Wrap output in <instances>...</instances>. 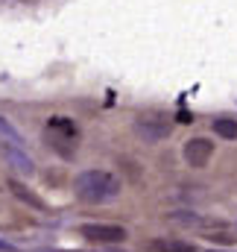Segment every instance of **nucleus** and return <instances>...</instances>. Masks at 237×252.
<instances>
[{
	"label": "nucleus",
	"mask_w": 237,
	"mask_h": 252,
	"mask_svg": "<svg viewBox=\"0 0 237 252\" xmlns=\"http://www.w3.org/2000/svg\"><path fill=\"white\" fill-rule=\"evenodd\" d=\"M73 190H76V196H79L82 202L103 205V202L118 199L120 190H123V185H120V179L115 176V173L91 167V170H82V173L73 179Z\"/></svg>",
	"instance_id": "f257e3e1"
},
{
	"label": "nucleus",
	"mask_w": 237,
	"mask_h": 252,
	"mask_svg": "<svg viewBox=\"0 0 237 252\" xmlns=\"http://www.w3.org/2000/svg\"><path fill=\"white\" fill-rule=\"evenodd\" d=\"M135 132H138V135H141L147 144H158V141L170 138L173 124H170L164 115H155V112H149V115H141V118L135 121Z\"/></svg>",
	"instance_id": "f03ea898"
},
{
	"label": "nucleus",
	"mask_w": 237,
	"mask_h": 252,
	"mask_svg": "<svg viewBox=\"0 0 237 252\" xmlns=\"http://www.w3.org/2000/svg\"><path fill=\"white\" fill-rule=\"evenodd\" d=\"M79 235L94 244H123L126 241V229L118 223H82Z\"/></svg>",
	"instance_id": "7ed1b4c3"
},
{
	"label": "nucleus",
	"mask_w": 237,
	"mask_h": 252,
	"mask_svg": "<svg viewBox=\"0 0 237 252\" xmlns=\"http://www.w3.org/2000/svg\"><path fill=\"white\" fill-rule=\"evenodd\" d=\"M47 135H50L53 147L64 156V147H61V144H70V147L76 150V144H73V141L79 138V126L73 124L70 118H50V124H47Z\"/></svg>",
	"instance_id": "20e7f679"
},
{
	"label": "nucleus",
	"mask_w": 237,
	"mask_h": 252,
	"mask_svg": "<svg viewBox=\"0 0 237 252\" xmlns=\"http://www.w3.org/2000/svg\"><path fill=\"white\" fill-rule=\"evenodd\" d=\"M181 156H184V161L190 167H205L211 161V156H214V141H208V138H190V141H184Z\"/></svg>",
	"instance_id": "39448f33"
},
{
	"label": "nucleus",
	"mask_w": 237,
	"mask_h": 252,
	"mask_svg": "<svg viewBox=\"0 0 237 252\" xmlns=\"http://www.w3.org/2000/svg\"><path fill=\"white\" fill-rule=\"evenodd\" d=\"M0 153H3V158L9 161V167H12V170L27 173V176H32V173H35V161L27 156V150H24V147L9 144V141H0Z\"/></svg>",
	"instance_id": "423d86ee"
},
{
	"label": "nucleus",
	"mask_w": 237,
	"mask_h": 252,
	"mask_svg": "<svg viewBox=\"0 0 237 252\" xmlns=\"http://www.w3.org/2000/svg\"><path fill=\"white\" fill-rule=\"evenodd\" d=\"M9 190H12V193H15V199H21L24 205L35 208V211H47V202H44L38 193H32V190L27 188L24 182H18V179H9Z\"/></svg>",
	"instance_id": "0eeeda50"
},
{
	"label": "nucleus",
	"mask_w": 237,
	"mask_h": 252,
	"mask_svg": "<svg viewBox=\"0 0 237 252\" xmlns=\"http://www.w3.org/2000/svg\"><path fill=\"white\" fill-rule=\"evenodd\" d=\"M152 252H193V244L187 241H173V238H155L149 244Z\"/></svg>",
	"instance_id": "6e6552de"
},
{
	"label": "nucleus",
	"mask_w": 237,
	"mask_h": 252,
	"mask_svg": "<svg viewBox=\"0 0 237 252\" xmlns=\"http://www.w3.org/2000/svg\"><path fill=\"white\" fill-rule=\"evenodd\" d=\"M214 132L220 138H226V141H237V121H232V118H217L214 121Z\"/></svg>",
	"instance_id": "1a4fd4ad"
},
{
	"label": "nucleus",
	"mask_w": 237,
	"mask_h": 252,
	"mask_svg": "<svg viewBox=\"0 0 237 252\" xmlns=\"http://www.w3.org/2000/svg\"><path fill=\"white\" fill-rule=\"evenodd\" d=\"M0 141H9V144H18V147H24V141H21V135L12 129V124L6 121V118H0Z\"/></svg>",
	"instance_id": "9d476101"
},
{
	"label": "nucleus",
	"mask_w": 237,
	"mask_h": 252,
	"mask_svg": "<svg viewBox=\"0 0 237 252\" xmlns=\"http://www.w3.org/2000/svg\"><path fill=\"white\" fill-rule=\"evenodd\" d=\"M170 220H173V223H181V226H202V223H205L202 217L187 214V211H176V214H170Z\"/></svg>",
	"instance_id": "9b49d317"
},
{
	"label": "nucleus",
	"mask_w": 237,
	"mask_h": 252,
	"mask_svg": "<svg viewBox=\"0 0 237 252\" xmlns=\"http://www.w3.org/2000/svg\"><path fill=\"white\" fill-rule=\"evenodd\" d=\"M208 241H211V244H220V247H232V244H235V238H232L229 232H211Z\"/></svg>",
	"instance_id": "f8f14e48"
},
{
	"label": "nucleus",
	"mask_w": 237,
	"mask_h": 252,
	"mask_svg": "<svg viewBox=\"0 0 237 252\" xmlns=\"http://www.w3.org/2000/svg\"><path fill=\"white\" fill-rule=\"evenodd\" d=\"M0 252H15V247L9 241H0Z\"/></svg>",
	"instance_id": "ddd939ff"
}]
</instances>
